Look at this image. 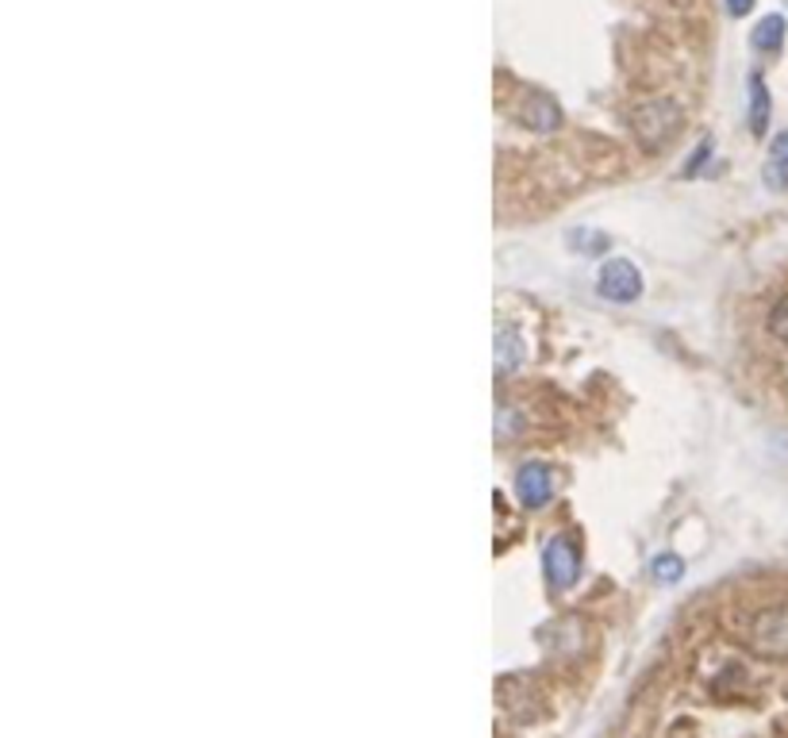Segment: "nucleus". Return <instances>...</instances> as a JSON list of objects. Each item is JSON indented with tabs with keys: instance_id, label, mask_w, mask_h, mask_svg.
<instances>
[{
	"instance_id": "11",
	"label": "nucleus",
	"mask_w": 788,
	"mask_h": 738,
	"mask_svg": "<svg viewBox=\"0 0 788 738\" xmlns=\"http://www.w3.org/2000/svg\"><path fill=\"white\" fill-rule=\"evenodd\" d=\"M769 339H774L788 358V292L777 300L774 308H769Z\"/></svg>"
},
{
	"instance_id": "4",
	"label": "nucleus",
	"mask_w": 788,
	"mask_h": 738,
	"mask_svg": "<svg viewBox=\"0 0 788 738\" xmlns=\"http://www.w3.org/2000/svg\"><path fill=\"white\" fill-rule=\"evenodd\" d=\"M635 128H639L647 147H661V142L677 131V104L674 100H647V104L635 112Z\"/></svg>"
},
{
	"instance_id": "9",
	"label": "nucleus",
	"mask_w": 788,
	"mask_h": 738,
	"mask_svg": "<svg viewBox=\"0 0 788 738\" xmlns=\"http://www.w3.org/2000/svg\"><path fill=\"white\" fill-rule=\"evenodd\" d=\"M754 50H761V54H777L785 43V16H766V20H758V28H754L750 36Z\"/></svg>"
},
{
	"instance_id": "2",
	"label": "nucleus",
	"mask_w": 788,
	"mask_h": 738,
	"mask_svg": "<svg viewBox=\"0 0 788 738\" xmlns=\"http://www.w3.org/2000/svg\"><path fill=\"white\" fill-rule=\"evenodd\" d=\"M597 289L604 300H611V305H631V300H639V292H642L639 266L627 262V258H611V262H604V270L597 277Z\"/></svg>"
},
{
	"instance_id": "3",
	"label": "nucleus",
	"mask_w": 788,
	"mask_h": 738,
	"mask_svg": "<svg viewBox=\"0 0 788 738\" xmlns=\"http://www.w3.org/2000/svg\"><path fill=\"white\" fill-rule=\"evenodd\" d=\"M542 569H547V581L555 589H573L577 577H581V554H577L573 539L566 535H555L542 550Z\"/></svg>"
},
{
	"instance_id": "10",
	"label": "nucleus",
	"mask_w": 788,
	"mask_h": 738,
	"mask_svg": "<svg viewBox=\"0 0 788 738\" xmlns=\"http://www.w3.org/2000/svg\"><path fill=\"white\" fill-rule=\"evenodd\" d=\"M519 362H523V339H519V331L516 327H500V335H497V366L505 369V373H511Z\"/></svg>"
},
{
	"instance_id": "1",
	"label": "nucleus",
	"mask_w": 788,
	"mask_h": 738,
	"mask_svg": "<svg viewBox=\"0 0 788 738\" xmlns=\"http://www.w3.org/2000/svg\"><path fill=\"white\" fill-rule=\"evenodd\" d=\"M746 646L758 658L788 661V604H769V608L754 611L746 624Z\"/></svg>"
},
{
	"instance_id": "6",
	"label": "nucleus",
	"mask_w": 788,
	"mask_h": 738,
	"mask_svg": "<svg viewBox=\"0 0 788 738\" xmlns=\"http://www.w3.org/2000/svg\"><path fill=\"white\" fill-rule=\"evenodd\" d=\"M761 181H766L774 192L788 189V131H781V136L769 142V158H766V166H761Z\"/></svg>"
},
{
	"instance_id": "12",
	"label": "nucleus",
	"mask_w": 788,
	"mask_h": 738,
	"mask_svg": "<svg viewBox=\"0 0 788 738\" xmlns=\"http://www.w3.org/2000/svg\"><path fill=\"white\" fill-rule=\"evenodd\" d=\"M650 569H654V577H658V581H677V577L685 574V566H681V558H677V554H658Z\"/></svg>"
},
{
	"instance_id": "7",
	"label": "nucleus",
	"mask_w": 788,
	"mask_h": 738,
	"mask_svg": "<svg viewBox=\"0 0 788 738\" xmlns=\"http://www.w3.org/2000/svg\"><path fill=\"white\" fill-rule=\"evenodd\" d=\"M523 120L531 123L535 131H550V128H558L561 112H558V104L550 97H542V92H531V97L523 100Z\"/></svg>"
},
{
	"instance_id": "13",
	"label": "nucleus",
	"mask_w": 788,
	"mask_h": 738,
	"mask_svg": "<svg viewBox=\"0 0 788 738\" xmlns=\"http://www.w3.org/2000/svg\"><path fill=\"white\" fill-rule=\"evenodd\" d=\"M750 8H754V0H727V12L731 16H750Z\"/></svg>"
},
{
	"instance_id": "5",
	"label": "nucleus",
	"mask_w": 788,
	"mask_h": 738,
	"mask_svg": "<svg viewBox=\"0 0 788 738\" xmlns=\"http://www.w3.org/2000/svg\"><path fill=\"white\" fill-rule=\"evenodd\" d=\"M516 497L523 508H542L550 497H555V477L542 461H527L516 473Z\"/></svg>"
},
{
	"instance_id": "8",
	"label": "nucleus",
	"mask_w": 788,
	"mask_h": 738,
	"mask_svg": "<svg viewBox=\"0 0 788 738\" xmlns=\"http://www.w3.org/2000/svg\"><path fill=\"white\" fill-rule=\"evenodd\" d=\"M769 112H774V104H769L766 81H761L758 73H750V131H754V136H766Z\"/></svg>"
}]
</instances>
